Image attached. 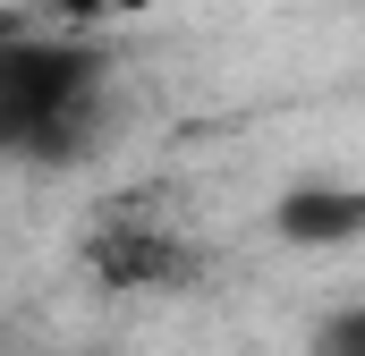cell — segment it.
<instances>
[{
	"instance_id": "5",
	"label": "cell",
	"mask_w": 365,
	"mask_h": 356,
	"mask_svg": "<svg viewBox=\"0 0 365 356\" xmlns=\"http://www.w3.org/2000/svg\"><path fill=\"white\" fill-rule=\"evenodd\" d=\"M51 17H60V26H102L110 0H51Z\"/></svg>"
},
{
	"instance_id": "1",
	"label": "cell",
	"mask_w": 365,
	"mask_h": 356,
	"mask_svg": "<svg viewBox=\"0 0 365 356\" xmlns=\"http://www.w3.org/2000/svg\"><path fill=\"white\" fill-rule=\"evenodd\" d=\"M119 127V51L102 26H9L0 34V162L77 170Z\"/></svg>"
},
{
	"instance_id": "2",
	"label": "cell",
	"mask_w": 365,
	"mask_h": 356,
	"mask_svg": "<svg viewBox=\"0 0 365 356\" xmlns=\"http://www.w3.org/2000/svg\"><path fill=\"white\" fill-rule=\"evenodd\" d=\"M77 255H86V280L102 297H179L204 271V238L179 212H162L145 195H119V204H102L86 221Z\"/></svg>"
},
{
	"instance_id": "4",
	"label": "cell",
	"mask_w": 365,
	"mask_h": 356,
	"mask_svg": "<svg viewBox=\"0 0 365 356\" xmlns=\"http://www.w3.org/2000/svg\"><path fill=\"white\" fill-rule=\"evenodd\" d=\"M314 356H365V305H331L314 323Z\"/></svg>"
},
{
	"instance_id": "3",
	"label": "cell",
	"mask_w": 365,
	"mask_h": 356,
	"mask_svg": "<svg viewBox=\"0 0 365 356\" xmlns=\"http://www.w3.org/2000/svg\"><path fill=\"white\" fill-rule=\"evenodd\" d=\"M272 238L306 246V255H340L365 238V187L349 178H289L272 195Z\"/></svg>"
}]
</instances>
